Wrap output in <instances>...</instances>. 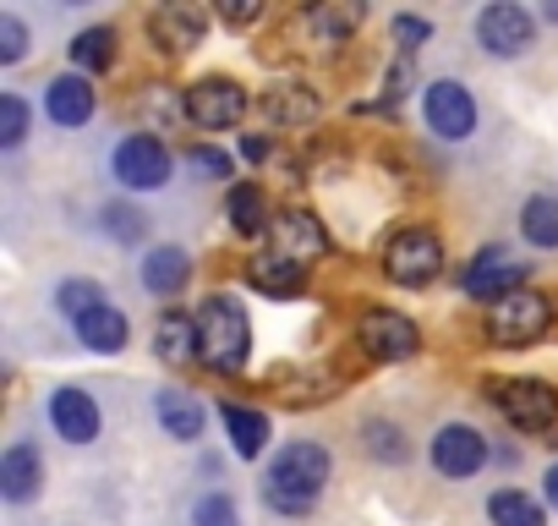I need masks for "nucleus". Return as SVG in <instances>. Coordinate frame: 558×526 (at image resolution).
Listing matches in <instances>:
<instances>
[{
  "label": "nucleus",
  "mask_w": 558,
  "mask_h": 526,
  "mask_svg": "<svg viewBox=\"0 0 558 526\" xmlns=\"http://www.w3.org/2000/svg\"><path fill=\"white\" fill-rule=\"evenodd\" d=\"M268 241H274V252H279V258L302 263V270H313V258H324V252H329V230H324V219H318L313 208H286V214L274 219Z\"/></svg>",
  "instance_id": "11"
},
{
  "label": "nucleus",
  "mask_w": 558,
  "mask_h": 526,
  "mask_svg": "<svg viewBox=\"0 0 558 526\" xmlns=\"http://www.w3.org/2000/svg\"><path fill=\"white\" fill-rule=\"evenodd\" d=\"M192 526H241L235 499H230V493H203V499L192 504Z\"/></svg>",
  "instance_id": "32"
},
{
  "label": "nucleus",
  "mask_w": 558,
  "mask_h": 526,
  "mask_svg": "<svg viewBox=\"0 0 558 526\" xmlns=\"http://www.w3.org/2000/svg\"><path fill=\"white\" fill-rule=\"evenodd\" d=\"M356 340H362V351H367L373 362H411V357L422 351L416 324H411L405 313H395V308H367L362 324H356Z\"/></svg>",
  "instance_id": "7"
},
{
  "label": "nucleus",
  "mask_w": 558,
  "mask_h": 526,
  "mask_svg": "<svg viewBox=\"0 0 558 526\" xmlns=\"http://www.w3.org/2000/svg\"><path fill=\"white\" fill-rule=\"evenodd\" d=\"M246 116V88L235 77H203L186 88V121L203 132H230Z\"/></svg>",
  "instance_id": "8"
},
{
  "label": "nucleus",
  "mask_w": 558,
  "mask_h": 526,
  "mask_svg": "<svg viewBox=\"0 0 558 526\" xmlns=\"http://www.w3.org/2000/svg\"><path fill=\"white\" fill-rule=\"evenodd\" d=\"M329 488V450L324 444H286L263 471V504L279 515H307Z\"/></svg>",
  "instance_id": "1"
},
{
  "label": "nucleus",
  "mask_w": 558,
  "mask_h": 526,
  "mask_svg": "<svg viewBox=\"0 0 558 526\" xmlns=\"http://www.w3.org/2000/svg\"><path fill=\"white\" fill-rule=\"evenodd\" d=\"M28 138V105L23 94H7L0 99V148H17Z\"/></svg>",
  "instance_id": "33"
},
{
  "label": "nucleus",
  "mask_w": 558,
  "mask_h": 526,
  "mask_svg": "<svg viewBox=\"0 0 558 526\" xmlns=\"http://www.w3.org/2000/svg\"><path fill=\"white\" fill-rule=\"evenodd\" d=\"M203 34H208V17H203L197 7H159V12L148 17V39H154L165 56H192V50L203 45Z\"/></svg>",
  "instance_id": "14"
},
{
  "label": "nucleus",
  "mask_w": 558,
  "mask_h": 526,
  "mask_svg": "<svg viewBox=\"0 0 558 526\" xmlns=\"http://www.w3.org/2000/svg\"><path fill=\"white\" fill-rule=\"evenodd\" d=\"M56 308L77 324V319H88L94 308H105V286H99V280H66V286L56 291Z\"/></svg>",
  "instance_id": "30"
},
{
  "label": "nucleus",
  "mask_w": 558,
  "mask_h": 526,
  "mask_svg": "<svg viewBox=\"0 0 558 526\" xmlns=\"http://www.w3.org/2000/svg\"><path fill=\"white\" fill-rule=\"evenodd\" d=\"M23 56H28V28H23L12 12H0V61L17 67Z\"/></svg>",
  "instance_id": "35"
},
{
  "label": "nucleus",
  "mask_w": 558,
  "mask_h": 526,
  "mask_svg": "<svg viewBox=\"0 0 558 526\" xmlns=\"http://www.w3.org/2000/svg\"><path fill=\"white\" fill-rule=\"evenodd\" d=\"M154 411H159V428H165L170 439H181V444H192V439L203 433V406H197L186 390H159V395H154Z\"/></svg>",
  "instance_id": "24"
},
{
  "label": "nucleus",
  "mask_w": 558,
  "mask_h": 526,
  "mask_svg": "<svg viewBox=\"0 0 558 526\" xmlns=\"http://www.w3.org/2000/svg\"><path fill=\"white\" fill-rule=\"evenodd\" d=\"M389 34H395V45H400L405 56H416V50H422V45L433 39V23H427V17H411V12H400Z\"/></svg>",
  "instance_id": "34"
},
{
  "label": "nucleus",
  "mask_w": 558,
  "mask_h": 526,
  "mask_svg": "<svg viewBox=\"0 0 558 526\" xmlns=\"http://www.w3.org/2000/svg\"><path fill=\"white\" fill-rule=\"evenodd\" d=\"M45 110H50L56 127H88V116H94V83H88L83 72L56 77V83L45 88Z\"/></svg>",
  "instance_id": "17"
},
{
  "label": "nucleus",
  "mask_w": 558,
  "mask_h": 526,
  "mask_svg": "<svg viewBox=\"0 0 558 526\" xmlns=\"http://www.w3.org/2000/svg\"><path fill=\"white\" fill-rule=\"evenodd\" d=\"M476 45L498 61L509 56H525L536 45V17L525 7H514V0H498V7H482L476 12Z\"/></svg>",
  "instance_id": "6"
},
{
  "label": "nucleus",
  "mask_w": 558,
  "mask_h": 526,
  "mask_svg": "<svg viewBox=\"0 0 558 526\" xmlns=\"http://www.w3.org/2000/svg\"><path fill=\"white\" fill-rule=\"evenodd\" d=\"M525 280H531V263H504L498 252H487V258H476L471 270H465V297H476L482 308H493V302L525 291Z\"/></svg>",
  "instance_id": "12"
},
{
  "label": "nucleus",
  "mask_w": 558,
  "mask_h": 526,
  "mask_svg": "<svg viewBox=\"0 0 558 526\" xmlns=\"http://www.w3.org/2000/svg\"><path fill=\"white\" fill-rule=\"evenodd\" d=\"M246 280L263 297H296L307 286V270H302V263H291V258H279V252H263V258L246 263Z\"/></svg>",
  "instance_id": "21"
},
{
  "label": "nucleus",
  "mask_w": 558,
  "mask_h": 526,
  "mask_svg": "<svg viewBox=\"0 0 558 526\" xmlns=\"http://www.w3.org/2000/svg\"><path fill=\"white\" fill-rule=\"evenodd\" d=\"M225 214H230L235 236H263V230H274V219H268V198H263L257 181H235V187L225 192Z\"/></svg>",
  "instance_id": "22"
},
{
  "label": "nucleus",
  "mask_w": 558,
  "mask_h": 526,
  "mask_svg": "<svg viewBox=\"0 0 558 526\" xmlns=\"http://www.w3.org/2000/svg\"><path fill=\"white\" fill-rule=\"evenodd\" d=\"M257 116L274 121V127H307L318 116V94H307L302 83H279V88H263L257 99Z\"/></svg>",
  "instance_id": "18"
},
{
  "label": "nucleus",
  "mask_w": 558,
  "mask_h": 526,
  "mask_svg": "<svg viewBox=\"0 0 558 526\" xmlns=\"http://www.w3.org/2000/svg\"><path fill=\"white\" fill-rule=\"evenodd\" d=\"M186 280H192V258H186L181 247H154V252L143 258V286H148L154 297H181Z\"/></svg>",
  "instance_id": "20"
},
{
  "label": "nucleus",
  "mask_w": 558,
  "mask_h": 526,
  "mask_svg": "<svg viewBox=\"0 0 558 526\" xmlns=\"http://www.w3.org/2000/svg\"><path fill=\"white\" fill-rule=\"evenodd\" d=\"M367 450H373L378 461H405V439H400V428H389V422H367Z\"/></svg>",
  "instance_id": "36"
},
{
  "label": "nucleus",
  "mask_w": 558,
  "mask_h": 526,
  "mask_svg": "<svg viewBox=\"0 0 558 526\" xmlns=\"http://www.w3.org/2000/svg\"><path fill=\"white\" fill-rule=\"evenodd\" d=\"M77 330V340L88 346V351H99V357H116V351H126V340H132V324H126V313L121 308H94L88 319H77L72 324Z\"/></svg>",
  "instance_id": "19"
},
{
  "label": "nucleus",
  "mask_w": 558,
  "mask_h": 526,
  "mask_svg": "<svg viewBox=\"0 0 558 526\" xmlns=\"http://www.w3.org/2000/svg\"><path fill=\"white\" fill-rule=\"evenodd\" d=\"M219 422H225V433H230V444H235L241 461H257V455H263V444H268V417H263V411L225 401V406H219Z\"/></svg>",
  "instance_id": "23"
},
{
  "label": "nucleus",
  "mask_w": 558,
  "mask_h": 526,
  "mask_svg": "<svg viewBox=\"0 0 558 526\" xmlns=\"http://www.w3.org/2000/svg\"><path fill=\"white\" fill-rule=\"evenodd\" d=\"M520 230H525L531 247L553 252V247H558V192H536V198H525V208H520Z\"/></svg>",
  "instance_id": "27"
},
{
  "label": "nucleus",
  "mask_w": 558,
  "mask_h": 526,
  "mask_svg": "<svg viewBox=\"0 0 558 526\" xmlns=\"http://www.w3.org/2000/svg\"><path fill=\"white\" fill-rule=\"evenodd\" d=\"M197 357L214 373H241L246 368V357H252V319H246V308L235 297L214 291L197 308Z\"/></svg>",
  "instance_id": "2"
},
{
  "label": "nucleus",
  "mask_w": 558,
  "mask_h": 526,
  "mask_svg": "<svg viewBox=\"0 0 558 526\" xmlns=\"http://www.w3.org/2000/svg\"><path fill=\"white\" fill-rule=\"evenodd\" d=\"M487 521H493V526H547L542 504H536L531 493H520V488H498V493L487 499Z\"/></svg>",
  "instance_id": "29"
},
{
  "label": "nucleus",
  "mask_w": 558,
  "mask_h": 526,
  "mask_svg": "<svg viewBox=\"0 0 558 526\" xmlns=\"http://www.w3.org/2000/svg\"><path fill=\"white\" fill-rule=\"evenodd\" d=\"M192 165H197L203 176H214V181H225V176L235 170V159H230L225 148H214V143H197V148H192Z\"/></svg>",
  "instance_id": "37"
},
{
  "label": "nucleus",
  "mask_w": 558,
  "mask_h": 526,
  "mask_svg": "<svg viewBox=\"0 0 558 526\" xmlns=\"http://www.w3.org/2000/svg\"><path fill=\"white\" fill-rule=\"evenodd\" d=\"M553 319H558V302L547 291H531L525 286V291H514V297H504V302L487 308V340L520 351V346H536L553 330Z\"/></svg>",
  "instance_id": "3"
},
{
  "label": "nucleus",
  "mask_w": 558,
  "mask_h": 526,
  "mask_svg": "<svg viewBox=\"0 0 558 526\" xmlns=\"http://www.w3.org/2000/svg\"><path fill=\"white\" fill-rule=\"evenodd\" d=\"M154 351L165 357V362H192L197 357V319H186V313H159V324H154Z\"/></svg>",
  "instance_id": "26"
},
{
  "label": "nucleus",
  "mask_w": 558,
  "mask_h": 526,
  "mask_svg": "<svg viewBox=\"0 0 558 526\" xmlns=\"http://www.w3.org/2000/svg\"><path fill=\"white\" fill-rule=\"evenodd\" d=\"M72 67L83 72V77H94V72H105V67H116V28H83L77 39H72Z\"/></svg>",
  "instance_id": "28"
},
{
  "label": "nucleus",
  "mask_w": 558,
  "mask_h": 526,
  "mask_svg": "<svg viewBox=\"0 0 558 526\" xmlns=\"http://www.w3.org/2000/svg\"><path fill=\"white\" fill-rule=\"evenodd\" d=\"M268 154H274V143H268V138H257V132H246V138H241V159H252V165H263Z\"/></svg>",
  "instance_id": "39"
},
{
  "label": "nucleus",
  "mask_w": 558,
  "mask_h": 526,
  "mask_svg": "<svg viewBox=\"0 0 558 526\" xmlns=\"http://www.w3.org/2000/svg\"><path fill=\"white\" fill-rule=\"evenodd\" d=\"M362 7H356V0H335V7H313L302 23H307V34L318 39V45H345L356 28H362Z\"/></svg>",
  "instance_id": "25"
},
{
  "label": "nucleus",
  "mask_w": 558,
  "mask_h": 526,
  "mask_svg": "<svg viewBox=\"0 0 558 526\" xmlns=\"http://www.w3.org/2000/svg\"><path fill=\"white\" fill-rule=\"evenodd\" d=\"M438 270H444V241L433 236V230H395L389 236V247H384V275L395 280V286H405V291H422V286H433L438 280Z\"/></svg>",
  "instance_id": "4"
},
{
  "label": "nucleus",
  "mask_w": 558,
  "mask_h": 526,
  "mask_svg": "<svg viewBox=\"0 0 558 526\" xmlns=\"http://www.w3.org/2000/svg\"><path fill=\"white\" fill-rule=\"evenodd\" d=\"M50 428L66 439V444H94L99 439V401L88 390H56L50 395Z\"/></svg>",
  "instance_id": "15"
},
{
  "label": "nucleus",
  "mask_w": 558,
  "mask_h": 526,
  "mask_svg": "<svg viewBox=\"0 0 558 526\" xmlns=\"http://www.w3.org/2000/svg\"><path fill=\"white\" fill-rule=\"evenodd\" d=\"M487 390H493V406L520 433H547L558 422V390L547 379H493Z\"/></svg>",
  "instance_id": "5"
},
{
  "label": "nucleus",
  "mask_w": 558,
  "mask_h": 526,
  "mask_svg": "<svg viewBox=\"0 0 558 526\" xmlns=\"http://www.w3.org/2000/svg\"><path fill=\"white\" fill-rule=\"evenodd\" d=\"M422 116H427V127H433L444 143H460V138L476 132V99H471V88L454 83V77L427 83V94H422Z\"/></svg>",
  "instance_id": "9"
},
{
  "label": "nucleus",
  "mask_w": 558,
  "mask_h": 526,
  "mask_svg": "<svg viewBox=\"0 0 558 526\" xmlns=\"http://www.w3.org/2000/svg\"><path fill=\"white\" fill-rule=\"evenodd\" d=\"M116 176L132 192H154V187L170 181V148L159 138H148V132H132V138L116 143Z\"/></svg>",
  "instance_id": "10"
},
{
  "label": "nucleus",
  "mask_w": 558,
  "mask_h": 526,
  "mask_svg": "<svg viewBox=\"0 0 558 526\" xmlns=\"http://www.w3.org/2000/svg\"><path fill=\"white\" fill-rule=\"evenodd\" d=\"M219 17L225 23H252V17H263V0H225Z\"/></svg>",
  "instance_id": "38"
},
{
  "label": "nucleus",
  "mask_w": 558,
  "mask_h": 526,
  "mask_svg": "<svg viewBox=\"0 0 558 526\" xmlns=\"http://www.w3.org/2000/svg\"><path fill=\"white\" fill-rule=\"evenodd\" d=\"M482 461H487V439H482L476 428L449 422V428L433 433V466H438L444 477H476Z\"/></svg>",
  "instance_id": "13"
},
{
  "label": "nucleus",
  "mask_w": 558,
  "mask_h": 526,
  "mask_svg": "<svg viewBox=\"0 0 558 526\" xmlns=\"http://www.w3.org/2000/svg\"><path fill=\"white\" fill-rule=\"evenodd\" d=\"M542 482H547V504H553V510H558V466H553V471H547V477H542Z\"/></svg>",
  "instance_id": "40"
},
{
  "label": "nucleus",
  "mask_w": 558,
  "mask_h": 526,
  "mask_svg": "<svg viewBox=\"0 0 558 526\" xmlns=\"http://www.w3.org/2000/svg\"><path fill=\"white\" fill-rule=\"evenodd\" d=\"M105 230H110L116 241H143V236H148V214L132 208V203H110V208H105Z\"/></svg>",
  "instance_id": "31"
},
{
  "label": "nucleus",
  "mask_w": 558,
  "mask_h": 526,
  "mask_svg": "<svg viewBox=\"0 0 558 526\" xmlns=\"http://www.w3.org/2000/svg\"><path fill=\"white\" fill-rule=\"evenodd\" d=\"M39 488H45V455H39L34 439H17L7 455H0V493H7L12 504H28Z\"/></svg>",
  "instance_id": "16"
}]
</instances>
